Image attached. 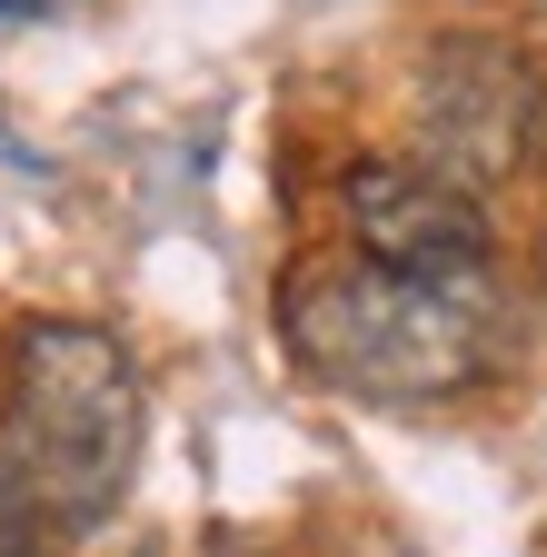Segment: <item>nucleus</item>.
Returning <instances> with one entry per match:
<instances>
[{"mask_svg":"<svg viewBox=\"0 0 547 557\" xmlns=\"http://www.w3.org/2000/svg\"><path fill=\"white\" fill-rule=\"evenodd\" d=\"M338 209H349V249L408 278H488L498 259L477 189L428 160H359L338 180Z\"/></svg>","mask_w":547,"mask_h":557,"instance_id":"4","label":"nucleus"},{"mask_svg":"<svg viewBox=\"0 0 547 557\" xmlns=\"http://www.w3.org/2000/svg\"><path fill=\"white\" fill-rule=\"evenodd\" d=\"M537 120H547V90L537 70L498 40H438L428 70H419V129H428V170L488 189L508 170H527L537 150Z\"/></svg>","mask_w":547,"mask_h":557,"instance_id":"3","label":"nucleus"},{"mask_svg":"<svg viewBox=\"0 0 547 557\" xmlns=\"http://www.w3.org/2000/svg\"><path fill=\"white\" fill-rule=\"evenodd\" d=\"M150 398L140 359L90 319H30L11 338L0 388V478L30 498L40 528H100L140 478Z\"/></svg>","mask_w":547,"mask_h":557,"instance_id":"2","label":"nucleus"},{"mask_svg":"<svg viewBox=\"0 0 547 557\" xmlns=\"http://www.w3.org/2000/svg\"><path fill=\"white\" fill-rule=\"evenodd\" d=\"M279 338H289V359L319 388L388 398V408L458 398V388L488 379L498 348H508L488 278H408V269H378L359 249L289 269Z\"/></svg>","mask_w":547,"mask_h":557,"instance_id":"1","label":"nucleus"},{"mask_svg":"<svg viewBox=\"0 0 547 557\" xmlns=\"http://www.w3.org/2000/svg\"><path fill=\"white\" fill-rule=\"evenodd\" d=\"M0 557H40V518H30V498L11 478H0Z\"/></svg>","mask_w":547,"mask_h":557,"instance_id":"5","label":"nucleus"}]
</instances>
